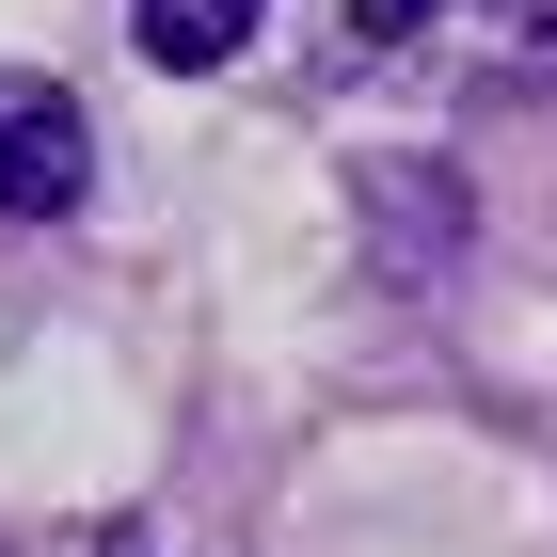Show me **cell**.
I'll use <instances>...</instances> for the list:
<instances>
[{"instance_id":"1","label":"cell","mask_w":557,"mask_h":557,"mask_svg":"<svg viewBox=\"0 0 557 557\" xmlns=\"http://www.w3.org/2000/svg\"><path fill=\"white\" fill-rule=\"evenodd\" d=\"M96 191V128H81V96L33 81V64H0V223H64Z\"/></svg>"},{"instance_id":"2","label":"cell","mask_w":557,"mask_h":557,"mask_svg":"<svg viewBox=\"0 0 557 557\" xmlns=\"http://www.w3.org/2000/svg\"><path fill=\"white\" fill-rule=\"evenodd\" d=\"M271 0H128V33L160 81H208V64H239V33H256Z\"/></svg>"},{"instance_id":"3","label":"cell","mask_w":557,"mask_h":557,"mask_svg":"<svg viewBox=\"0 0 557 557\" xmlns=\"http://www.w3.org/2000/svg\"><path fill=\"white\" fill-rule=\"evenodd\" d=\"M430 16H446V0H350V48H414Z\"/></svg>"},{"instance_id":"4","label":"cell","mask_w":557,"mask_h":557,"mask_svg":"<svg viewBox=\"0 0 557 557\" xmlns=\"http://www.w3.org/2000/svg\"><path fill=\"white\" fill-rule=\"evenodd\" d=\"M112 557H144V542H112Z\"/></svg>"}]
</instances>
